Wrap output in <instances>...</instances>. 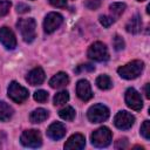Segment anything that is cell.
I'll return each mask as SVG.
<instances>
[{
  "label": "cell",
  "mask_w": 150,
  "mask_h": 150,
  "mask_svg": "<svg viewBox=\"0 0 150 150\" xmlns=\"http://www.w3.org/2000/svg\"><path fill=\"white\" fill-rule=\"evenodd\" d=\"M16 27L21 33L22 39L26 42H32L36 36V22L33 18H23L19 19L16 22Z\"/></svg>",
  "instance_id": "6da1fadb"
},
{
  "label": "cell",
  "mask_w": 150,
  "mask_h": 150,
  "mask_svg": "<svg viewBox=\"0 0 150 150\" xmlns=\"http://www.w3.org/2000/svg\"><path fill=\"white\" fill-rule=\"evenodd\" d=\"M143 68H144V63L141 60H134V61L127 63L125 66L120 67L117 69V73L121 77H123L125 80H134L141 75Z\"/></svg>",
  "instance_id": "7a4b0ae2"
},
{
  "label": "cell",
  "mask_w": 150,
  "mask_h": 150,
  "mask_svg": "<svg viewBox=\"0 0 150 150\" xmlns=\"http://www.w3.org/2000/svg\"><path fill=\"white\" fill-rule=\"evenodd\" d=\"M111 142V131L107 127H101L91 134V143L96 148H105Z\"/></svg>",
  "instance_id": "3957f363"
},
{
  "label": "cell",
  "mask_w": 150,
  "mask_h": 150,
  "mask_svg": "<svg viewBox=\"0 0 150 150\" xmlns=\"http://www.w3.org/2000/svg\"><path fill=\"white\" fill-rule=\"evenodd\" d=\"M88 57L94 61H97V62L107 61L109 59V54H108V49H107L105 45L100 41L94 42L88 48Z\"/></svg>",
  "instance_id": "277c9868"
},
{
  "label": "cell",
  "mask_w": 150,
  "mask_h": 150,
  "mask_svg": "<svg viewBox=\"0 0 150 150\" xmlns=\"http://www.w3.org/2000/svg\"><path fill=\"white\" fill-rule=\"evenodd\" d=\"M88 120L93 123H101L109 117V109L103 104L91 105L88 110Z\"/></svg>",
  "instance_id": "5b68a950"
},
{
  "label": "cell",
  "mask_w": 150,
  "mask_h": 150,
  "mask_svg": "<svg viewBox=\"0 0 150 150\" xmlns=\"http://www.w3.org/2000/svg\"><path fill=\"white\" fill-rule=\"evenodd\" d=\"M28 90L22 87L21 84H19L18 82L13 81L11 82L9 87H8V96L12 101L16 102V103H22L23 101H26L28 98Z\"/></svg>",
  "instance_id": "8992f818"
},
{
  "label": "cell",
  "mask_w": 150,
  "mask_h": 150,
  "mask_svg": "<svg viewBox=\"0 0 150 150\" xmlns=\"http://www.w3.org/2000/svg\"><path fill=\"white\" fill-rule=\"evenodd\" d=\"M20 139H21V143L28 148H39L42 144L41 134L39 130H35V129L25 130L22 132Z\"/></svg>",
  "instance_id": "52a82bcc"
},
{
  "label": "cell",
  "mask_w": 150,
  "mask_h": 150,
  "mask_svg": "<svg viewBox=\"0 0 150 150\" xmlns=\"http://www.w3.org/2000/svg\"><path fill=\"white\" fill-rule=\"evenodd\" d=\"M134 122H135V117L130 112H128L125 110L118 111L116 114L115 118H114L115 127L118 128V129H121V130H128V129H130L132 127Z\"/></svg>",
  "instance_id": "ba28073f"
},
{
  "label": "cell",
  "mask_w": 150,
  "mask_h": 150,
  "mask_svg": "<svg viewBox=\"0 0 150 150\" xmlns=\"http://www.w3.org/2000/svg\"><path fill=\"white\" fill-rule=\"evenodd\" d=\"M63 21V18L60 13H56V12H52V13H48L47 16L45 18V21H43V29L46 33L50 34L53 33L54 30H56L61 23Z\"/></svg>",
  "instance_id": "9c48e42d"
},
{
  "label": "cell",
  "mask_w": 150,
  "mask_h": 150,
  "mask_svg": "<svg viewBox=\"0 0 150 150\" xmlns=\"http://www.w3.org/2000/svg\"><path fill=\"white\" fill-rule=\"evenodd\" d=\"M125 103L129 108H131L132 110H141L143 107V101L142 97L139 95V93L134 89V88H129L125 91Z\"/></svg>",
  "instance_id": "30bf717a"
},
{
  "label": "cell",
  "mask_w": 150,
  "mask_h": 150,
  "mask_svg": "<svg viewBox=\"0 0 150 150\" xmlns=\"http://www.w3.org/2000/svg\"><path fill=\"white\" fill-rule=\"evenodd\" d=\"M0 42L7 49H14L16 47L15 35L8 27H1L0 28Z\"/></svg>",
  "instance_id": "8fae6325"
},
{
  "label": "cell",
  "mask_w": 150,
  "mask_h": 150,
  "mask_svg": "<svg viewBox=\"0 0 150 150\" xmlns=\"http://www.w3.org/2000/svg\"><path fill=\"white\" fill-rule=\"evenodd\" d=\"M76 94L80 100L82 101H89L93 97V91L89 82L87 80H80L76 84Z\"/></svg>",
  "instance_id": "7c38bea8"
},
{
  "label": "cell",
  "mask_w": 150,
  "mask_h": 150,
  "mask_svg": "<svg viewBox=\"0 0 150 150\" xmlns=\"http://www.w3.org/2000/svg\"><path fill=\"white\" fill-rule=\"evenodd\" d=\"M47 135H48L49 138H52L54 141L61 139L66 135V127H64V124L61 123V122L52 123L48 127V129H47Z\"/></svg>",
  "instance_id": "4fadbf2b"
},
{
  "label": "cell",
  "mask_w": 150,
  "mask_h": 150,
  "mask_svg": "<svg viewBox=\"0 0 150 150\" xmlns=\"http://www.w3.org/2000/svg\"><path fill=\"white\" fill-rule=\"evenodd\" d=\"M86 145V139L84 136L81 134H74L71 135L68 141L64 144V149H71V150H80L83 149Z\"/></svg>",
  "instance_id": "5bb4252c"
},
{
  "label": "cell",
  "mask_w": 150,
  "mask_h": 150,
  "mask_svg": "<svg viewBox=\"0 0 150 150\" xmlns=\"http://www.w3.org/2000/svg\"><path fill=\"white\" fill-rule=\"evenodd\" d=\"M45 77H46V75H45L43 69L41 67H36L28 73L26 80L32 86H39L45 81Z\"/></svg>",
  "instance_id": "9a60e30c"
},
{
  "label": "cell",
  "mask_w": 150,
  "mask_h": 150,
  "mask_svg": "<svg viewBox=\"0 0 150 150\" xmlns=\"http://www.w3.org/2000/svg\"><path fill=\"white\" fill-rule=\"evenodd\" d=\"M69 83V77L66 73L60 71L56 75H54L49 80V84L52 88H63Z\"/></svg>",
  "instance_id": "2e32d148"
},
{
  "label": "cell",
  "mask_w": 150,
  "mask_h": 150,
  "mask_svg": "<svg viewBox=\"0 0 150 150\" xmlns=\"http://www.w3.org/2000/svg\"><path fill=\"white\" fill-rule=\"evenodd\" d=\"M125 29L128 33L131 34H137L138 32H141L142 29V21H141V16L138 14L134 15L125 25Z\"/></svg>",
  "instance_id": "e0dca14e"
},
{
  "label": "cell",
  "mask_w": 150,
  "mask_h": 150,
  "mask_svg": "<svg viewBox=\"0 0 150 150\" xmlns=\"http://www.w3.org/2000/svg\"><path fill=\"white\" fill-rule=\"evenodd\" d=\"M49 116L48 110L43 109V108H38L35 110L32 111V114L29 115V120L32 123H41L43 121H46Z\"/></svg>",
  "instance_id": "ac0fdd59"
},
{
  "label": "cell",
  "mask_w": 150,
  "mask_h": 150,
  "mask_svg": "<svg viewBox=\"0 0 150 150\" xmlns=\"http://www.w3.org/2000/svg\"><path fill=\"white\" fill-rule=\"evenodd\" d=\"M13 116V108L4 101H0V121L7 122Z\"/></svg>",
  "instance_id": "d6986e66"
},
{
  "label": "cell",
  "mask_w": 150,
  "mask_h": 150,
  "mask_svg": "<svg viewBox=\"0 0 150 150\" xmlns=\"http://www.w3.org/2000/svg\"><path fill=\"white\" fill-rule=\"evenodd\" d=\"M109 9H110V13H111V18L112 19H117V18H120L121 15H122V13L124 12V9H125V4H123V2H114V4H111L110 6H109Z\"/></svg>",
  "instance_id": "ffe728a7"
},
{
  "label": "cell",
  "mask_w": 150,
  "mask_h": 150,
  "mask_svg": "<svg viewBox=\"0 0 150 150\" xmlns=\"http://www.w3.org/2000/svg\"><path fill=\"white\" fill-rule=\"evenodd\" d=\"M96 84L100 89H103V90H107V89H110L111 86H112V82L110 80V77L108 75H100L97 79H96Z\"/></svg>",
  "instance_id": "44dd1931"
},
{
  "label": "cell",
  "mask_w": 150,
  "mask_h": 150,
  "mask_svg": "<svg viewBox=\"0 0 150 150\" xmlns=\"http://www.w3.org/2000/svg\"><path fill=\"white\" fill-rule=\"evenodd\" d=\"M59 115L62 120H66V121H73L74 117H75V110L71 108V107H66L63 109H61L59 111Z\"/></svg>",
  "instance_id": "7402d4cb"
},
{
  "label": "cell",
  "mask_w": 150,
  "mask_h": 150,
  "mask_svg": "<svg viewBox=\"0 0 150 150\" xmlns=\"http://www.w3.org/2000/svg\"><path fill=\"white\" fill-rule=\"evenodd\" d=\"M68 100H69V94H68V91L62 90V91L57 93V94L54 96V104H55V105H62V104L67 103Z\"/></svg>",
  "instance_id": "603a6c76"
},
{
  "label": "cell",
  "mask_w": 150,
  "mask_h": 150,
  "mask_svg": "<svg viewBox=\"0 0 150 150\" xmlns=\"http://www.w3.org/2000/svg\"><path fill=\"white\" fill-rule=\"evenodd\" d=\"M34 100L40 102V103H43V102H46L48 100V93L46 90H42V89L36 90L34 93Z\"/></svg>",
  "instance_id": "cb8c5ba5"
},
{
  "label": "cell",
  "mask_w": 150,
  "mask_h": 150,
  "mask_svg": "<svg viewBox=\"0 0 150 150\" xmlns=\"http://www.w3.org/2000/svg\"><path fill=\"white\" fill-rule=\"evenodd\" d=\"M141 134L146 141L150 139V122L149 121H144L143 124L141 125Z\"/></svg>",
  "instance_id": "d4e9b609"
},
{
  "label": "cell",
  "mask_w": 150,
  "mask_h": 150,
  "mask_svg": "<svg viewBox=\"0 0 150 150\" xmlns=\"http://www.w3.org/2000/svg\"><path fill=\"white\" fill-rule=\"evenodd\" d=\"M11 6H12L11 1H8V0H1L0 1V16L6 15L9 12Z\"/></svg>",
  "instance_id": "484cf974"
},
{
  "label": "cell",
  "mask_w": 150,
  "mask_h": 150,
  "mask_svg": "<svg viewBox=\"0 0 150 150\" xmlns=\"http://www.w3.org/2000/svg\"><path fill=\"white\" fill-rule=\"evenodd\" d=\"M100 22H101V25L103 26V27H110L114 22H115V19H112L111 16H109V15H101L100 16Z\"/></svg>",
  "instance_id": "4316f807"
},
{
  "label": "cell",
  "mask_w": 150,
  "mask_h": 150,
  "mask_svg": "<svg viewBox=\"0 0 150 150\" xmlns=\"http://www.w3.org/2000/svg\"><path fill=\"white\" fill-rule=\"evenodd\" d=\"M112 43H114V47L116 50H122L124 48V41L120 35H115Z\"/></svg>",
  "instance_id": "83f0119b"
},
{
  "label": "cell",
  "mask_w": 150,
  "mask_h": 150,
  "mask_svg": "<svg viewBox=\"0 0 150 150\" xmlns=\"http://www.w3.org/2000/svg\"><path fill=\"white\" fill-rule=\"evenodd\" d=\"M95 70V67L93 64H89V63H86V64H80L76 69H75V73H82V71H94Z\"/></svg>",
  "instance_id": "f1b7e54d"
},
{
  "label": "cell",
  "mask_w": 150,
  "mask_h": 150,
  "mask_svg": "<svg viewBox=\"0 0 150 150\" xmlns=\"http://www.w3.org/2000/svg\"><path fill=\"white\" fill-rule=\"evenodd\" d=\"M101 2H102V0H86L84 5L89 9H96L101 6Z\"/></svg>",
  "instance_id": "f546056e"
},
{
  "label": "cell",
  "mask_w": 150,
  "mask_h": 150,
  "mask_svg": "<svg viewBox=\"0 0 150 150\" xmlns=\"http://www.w3.org/2000/svg\"><path fill=\"white\" fill-rule=\"evenodd\" d=\"M29 9H30V7H29L28 5H26V4L20 2V4H18V5H16V12H18V13H20V14L26 13V12H29Z\"/></svg>",
  "instance_id": "4dcf8cb0"
},
{
  "label": "cell",
  "mask_w": 150,
  "mask_h": 150,
  "mask_svg": "<svg viewBox=\"0 0 150 150\" xmlns=\"http://www.w3.org/2000/svg\"><path fill=\"white\" fill-rule=\"evenodd\" d=\"M49 1V4L52 5V6H54V7H60V8H62V7H66L67 6V1L66 0H48Z\"/></svg>",
  "instance_id": "1f68e13d"
},
{
  "label": "cell",
  "mask_w": 150,
  "mask_h": 150,
  "mask_svg": "<svg viewBox=\"0 0 150 150\" xmlns=\"http://www.w3.org/2000/svg\"><path fill=\"white\" fill-rule=\"evenodd\" d=\"M115 146L117 149H124V148H127L128 146V139L127 138H120L118 141H116Z\"/></svg>",
  "instance_id": "d6a6232c"
},
{
  "label": "cell",
  "mask_w": 150,
  "mask_h": 150,
  "mask_svg": "<svg viewBox=\"0 0 150 150\" xmlns=\"http://www.w3.org/2000/svg\"><path fill=\"white\" fill-rule=\"evenodd\" d=\"M144 90H145V96L149 98V97H150V95H149V83H146V84H145Z\"/></svg>",
  "instance_id": "836d02e7"
},
{
  "label": "cell",
  "mask_w": 150,
  "mask_h": 150,
  "mask_svg": "<svg viewBox=\"0 0 150 150\" xmlns=\"http://www.w3.org/2000/svg\"><path fill=\"white\" fill-rule=\"evenodd\" d=\"M137 1H144V0H137Z\"/></svg>",
  "instance_id": "e575fe53"
}]
</instances>
